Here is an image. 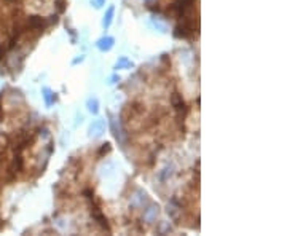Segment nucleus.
Here are the masks:
<instances>
[{
    "label": "nucleus",
    "instance_id": "obj_4",
    "mask_svg": "<svg viewBox=\"0 0 287 236\" xmlns=\"http://www.w3.org/2000/svg\"><path fill=\"white\" fill-rule=\"evenodd\" d=\"M48 26V23L45 21L43 18L40 16H31L29 19H27V26L26 29H32V31H43L45 28Z\"/></svg>",
    "mask_w": 287,
    "mask_h": 236
},
{
    "label": "nucleus",
    "instance_id": "obj_6",
    "mask_svg": "<svg viewBox=\"0 0 287 236\" xmlns=\"http://www.w3.org/2000/svg\"><path fill=\"white\" fill-rule=\"evenodd\" d=\"M171 101H173V105H174V109H176V112L179 113H185L187 112V105H185V102H183V99H182V96L179 93H174L173 94V98H171Z\"/></svg>",
    "mask_w": 287,
    "mask_h": 236
},
{
    "label": "nucleus",
    "instance_id": "obj_13",
    "mask_svg": "<svg viewBox=\"0 0 287 236\" xmlns=\"http://www.w3.org/2000/svg\"><path fill=\"white\" fill-rule=\"evenodd\" d=\"M110 144H108V142H106L104 145H102L101 147V150H99V157H101V155H104V153H108V152H110Z\"/></svg>",
    "mask_w": 287,
    "mask_h": 236
},
{
    "label": "nucleus",
    "instance_id": "obj_12",
    "mask_svg": "<svg viewBox=\"0 0 287 236\" xmlns=\"http://www.w3.org/2000/svg\"><path fill=\"white\" fill-rule=\"evenodd\" d=\"M43 98H45L46 105H51L54 101H56V96H54V94L51 93L50 88H43Z\"/></svg>",
    "mask_w": 287,
    "mask_h": 236
},
{
    "label": "nucleus",
    "instance_id": "obj_5",
    "mask_svg": "<svg viewBox=\"0 0 287 236\" xmlns=\"http://www.w3.org/2000/svg\"><path fill=\"white\" fill-rule=\"evenodd\" d=\"M106 131V121L104 120H96L90 126V136L91 137H99Z\"/></svg>",
    "mask_w": 287,
    "mask_h": 236
},
{
    "label": "nucleus",
    "instance_id": "obj_9",
    "mask_svg": "<svg viewBox=\"0 0 287 236\" xmlns=\"http://www.w3.org/2000/svg\"><path fill=\"white\" fill-rule=\"evenodd\" d=\"M113 13H115V8H113V6H110V8H108L107 13L104 15V19H102V26H104L106 29L110 28V24L113 21Z\"/></svg>",
    "mask_w": 287,
    "mask_h": 236
},
{
    "label": "nucleus",
    "instance_id": "obj_10",
    "mask_svg": "<svg viewBox=\"0 0 287 236\" xmlns=\"http://www.w3.org/2000/svg\"><path fill=\"white\" fill-rule=\"evenodd\" d=\"M86 107H88V110L96 115V113L99 112V101L96 99V98H90V99H88V102H86Z\"/></svg>",
    "mask_w": 287,
    "mask_h": 236
},
{
    "label": "nucleus",
    "instance_id": "obj_15",
    "mask_svg": "<svg viewBox=\"0 0 287 236\" xmlns=\"http://www.w3.org/2000/svg\"><path fill=\"white\" fill-rule=\"evenodd\" d=\"M56 5H58V10L59 11H64L66 10V2H64V0H56Z\"/></svg>",
    "mask_w": 287,
    "mask_h": 236
},
{
    "label": "nucleus",
    "instance_id": "obj_16",
    "mask_svg": "<svg viewBox=\"0 0 287 236\" xmlns=\"http://www.w3.org/2000/svg\"><path fill=\"white\" fill-rule=\"evenodd\" d=\"M2 58H3V48L0 46V61H2Z\"/></svg>",
    "mask_w": 287,
    "mask_h": 236
},
{
    "label": "nucleus",
    "instance_id": "obj_7",
    "mask_svg": "<svg viewBox=\"0 0 287 236\" xmlns=\"http://www.w3.org/2000/svg\"><path fill=\"white\" fill-rule=\"evenodd\" d=\"M113 45H115L113 37H102L98 40V43H96L98 50H101V51H110L113 48Z\"/></svg>",
    "mask_w": 287,
    "mask_h": 236
},
{
    "label": "nucleus",
    "instance_id": "obj_14",
    "mask_svg": "<svg viewBox=\"0 0 287 236\" xmlns=\"http://www.w3.org/2000/svg\"><path fill=\"white\" fill-rule=\"evenodd\" d=\"M91 3L96 6V8H101L102 5H106V0H91Z\"/></svg>",
    "mask_w": 287,
    "mask_h": 236
},
{
    "label": "nucleus",
    "instance_id": "obj_11",
    "mask_svg": "<svg viewBox=\"0 0 287 236\" xmlns=\"http://www.w3.org/2000/svg\"><path fill=\"white\" fill-rule=\"evenodd\" d=\"M133 67V63L129 61L128 58H125V56H121L120 59H118V63H117V66H115V69H131Z\"/></svg>",
    "mask_w": 287,
    "mask_h": 236
},
{
    "label": "nucleus",
    "instance_id": "obj_2",
    "mask_svg": "<svg viewBox=\"0 0 287 236\" xmlns=\"http://www.w3.org/2000/svg\"><path fill=\"white\" fill-rule=\"evenodd\" d=\"M91 214H93V219L98 222V224L104 228V230H107V232H110V227H108V222H107V219H106V215L102 214V211H101V207L98 206V204H93L91 206Z\"/></svg>",
    "mask_w": 287,
    "mask_h": 236
},
{
    "label": "nucleus",
    "instance_id": "obj_1",
    "mask_svg": "<svg viewBox=\"0 0 287 236\" xmlns=\"http://www.w3.org/2000/svg\"><path fill=\"white\" fill-rule=\"evenodd\" d=\"M193 31H195V26L191 21H182V24L179 26H176V32H174V35L176 37H179V38H188L193 35Z\"/></svg>",
    "mask_w": 287,
    "mask_h": 236
},
{
    "label": "nucleus",
    "instance_id": "obj_3",
    "mask_svg": "<svg viewBox=\"0 0 287 236\" xmlns=\"http://www.w3.org/2000/svg\"><path fill=\"white\" fill-rule=\"evenodd\" d=\"M191 3H193V0H174L173 11L179 18H182V16H185V13H187V10L191 6Z\"/></svg>",
    "mask_w": 287,
    "mask_h": 236
},
{
    "label": "nucleus",
    "instance_id": "obj_8",
    "mask_svg": "<svg viewBox=\"0 0 287 236\" xmlns=\"http://www.w3.org/2000/svg\"><path fill=\"white\" fill-rule=\"evenodd\" d=\"M160 214V207L158 206H150L148 209H145V212H144V220L147 222V224H153L158 217Z\"/></svg>",
    "mask_w": 287,
    "mask_h": 236
}]
</instances>
